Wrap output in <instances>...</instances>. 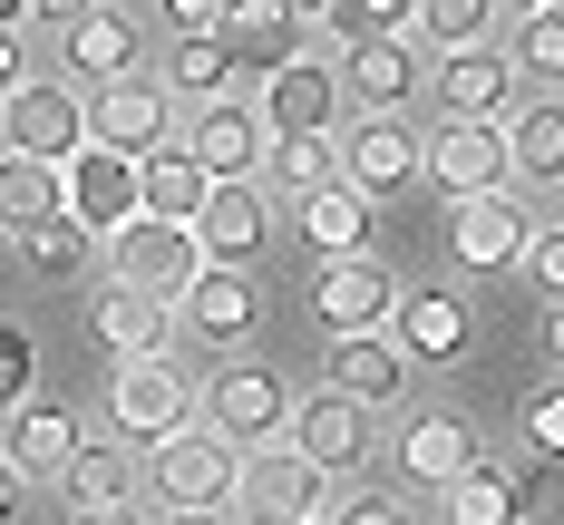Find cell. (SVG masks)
I'll use <instances>...</instances> for the list:
<instances>
[{
  "instance_id": "6da1fadb",
  "label": "cell",
  "mask_w": 564,
  "mask_h": 525,
  "mask_svg": "<svg viewBox=\"0 0 564 525\" xmlns=\"http://www.w3.org/2000/svg\"><path fill=\"white\" fill-rule=\"evenodd\" d=\"M243 467H253V458L195 418L185 438H166V448L147 458V486L166 496V516H225L234 496H243Z\"/></svg>"
},
{
  "instance_id": "7a4b0ae2",
  "label": "cell",
  "mask_w": 564,
  "mask_h": 525,
  "mask_svg": "<svg viewBox=\"0 0 564 525\" xmlns=\"http://www.w3.org/2000/svg\"><path fill=\"white\" fill-rule=\"evenodd\" d=\"M292 408H302V400L282 390L263 360H225V370L205 380V428H215V438H234L243 458H263V448H282V438H292Z\"/></svg>"
},
{
  "instance_id": "3957f363",
  "label": "cell",
  "mask_w": 564,
  "mask_h": 525,
  "mask_svg": "<svg viewBox=\"0 0 564 525\" xmlns=\"http://www.w3.org/2000/svg\"><path fill=\"white\" fill-rule=\"evenodd\" d=\"M108 418L127 448H166V438H185L195 428V380L175 370V360H127V370H108Z\"/></svg>"
},
{
  "instance_id": "277c9868",
  "label": "cell",
  "mask_w": 564,
  "mask_h": 525,
  "mask_svg": "<svg viewBox=\"0 0 564 525\" xmlns=\"http://www.w3.org/2000/svg\"><path fill=\"white\" fill-rule=\"evenodd\" d=\"M399 302H409V292H399L390 263H370V253L312 273V321H322V341H380L399 321Z\"/></svg>"
},
{
  "instance_id": "5b68a950",
  "label": "cell",
  "mask_w": 564,
  "mask_h": 525,
  "mask_svg": "<svg viewBox=\"0 0 564 525\" xmlns=\"http://www.w3.org/2000/svg\"><path fill=\"white\" fill-rule=\"evenodd\" d=\"M0 146L10 156H40V166H78L88 156V98L68 78H30L10 108H0Z\"/></svg>"
},
{
  "instance_id": "8992f818",
  "label": "cell",
  "mask_w": 564,
  "mask_h": 525,
  "mask_svg": "<svg viewBox=\"0 0 564 525\" xmlns=\"http://www.w3.org/2000/svg\"><path fill=\"white\" fill-rule=\"evenodd\" d=\"M175 136H185V108L166 98V78H127L108 98H88V146H108V156H166Z\"/></svg>"
},
{
  "instance_id": "52a82bcc",
  "label": "cell",
  "mask_w": 564,
  "mask_h": 525,
  "mask_svg": "<svg viewBox=\"0 0 564 525\" xmlns=\"http://www.w3.org/2000/svg\"><path fill=\"white\" fill-rule=\"evenodd\" d=\"M234 506H243L253 525H312V516H332L340 496H332V477L282 438V448H263V458L243 467V496H234Z\"/></svg>"
},
{
  "instance_id": "ba28073f",
  "label": "cell",
  "mask_w": 564,
  "mask_h": 525,
  "mask_svg": "<svg viewBox=\"0 0 564 525\" xmlns=\"http://www.w3.org/2000/svg\"><path fill=\"white\" fill-rule=\"evenodd\" d=\"M88 341L108 350V370H127V360H166V350L185 341V311H175V302H156V292L108 283L98 302H88Z\"/></svg>"
},
{
  "instance_id": "9c48e42d",
  "label": "cell",
  "mask_w": 564,
  "mask_h": 525,
  "mask_svg": "<svg viewBox=\"0 0 564 525\" xmlns=\"http://www.w3.org/2000/svg\"><path fill=\"white\" fill-rule=\"evenodd\" d=\"M340 175L380 205V195H399V185L429 175V136H419L409 117H350V127H340Z\"/></svg>"
},
{
  "instance_id": "30bf717a",
  "label": "cell",
  "mask_w": 564,
  "mask_h": 525,
  "mask_svg": "<svg viewBox=\"0 0 564 525\" xmlns=\"http://www.w3.org/2000/svg\"><path fill=\"white\" fill-rule=\"evenodd\" d=\"M68 225H88L98 243H117L127 225H147V166H137V156H108V146H88V156L68 166Z\"/></svg>"
},
{
  "instance_id": "8fae6325",
  "label": "cell",
  "mask_w": 564,
  "mask_h": 525,
  "mask_svg": "<svg viewBox=\"0 0 564 525\" xmlns=\"http://www.w3.org/2000/svg\"><path fill=\"white\" fill-rule=\"evenodd\" d=\"M175 146L215 175V185H253V175L273 166V127H263V108H234V98L225 108H195Z\"/></svg>"
},
{
  "instance_id": "7c38bea8",
  "label": "cell",
  "mask_w": 564,
  "mask_h": 525,
  "mask_svg": "<svg viewBox=\"0 0 564 525\" xmlns=\"http://www.w3.org/2000/svg\"><path fill=\"white\" fill-rule=\"evenodd\" d=\"M108 263H117V283H127V292L185 302V292H195V273H205V243H195L185 225H156V215H147V225H127V233L108 243Z\"/></svg>"
},
{
  "instance_id": "4fadbf2b",
  "label": "cell",
  "mask_w": 564,
  "mask_h": 525,
  "mask_svg": "<svg viewBox=\"0 0 564 525\" xmlns=\"http://www.w3.org/2000/svg\"><path fill=\"white\" fill-rule=\"evenodd\" d=\"M58 78L78 88V98H108V88H127L137 78V20L127 10H88V20H68L58 30Z\"/></svg>"
},
{
  "instance_id": "5bb4252c",
  "label": "cell",
  "mask_w": 564,
  "mask_h": 525,
  "mask_svg": "<svg viewBox=\"0 0 564 525\" xmlns=\"http://www.w3.org/2000/svg\"><path fill=\"white\" fill-rule=\"evenodd\" d=\"M507 127H467V117H438L429 127V185H448L457 205L477 195H507Z\"/></svg>"
},
{
  "instance_id": "9a60e30c",
  "label": "cell",
  "mask_w": 564,
  "mask_h": 525,
  "mask_svg": "<svg viewBox=\"0 0 564 525\" xmlns=\"http://www.w3.org/2000/svg\"><path fill=\"white\" fill-rule=\"evenodd\" d=\"M448 243H457V263H467V273H525L535 215L516 205V185H507V195H477V205H457V215H448Z\"/></svg>"
},
{
  "instance_id": "2e32d148",
  "label": "cell",
  "mask_w": 564,
  "mask_h": 525,
  "mask_svg": "<svg viewBox=\"0 0 564 525\" xmlns=\"http://www.w3.org/2000/svg\"><path fill=\"white\" fill-rule=\"evenodd\" d=\"M340 58H292V68H273V88H263V127H273V146L282 136H340L332 117H340Z\"/></svg>"
},
{
  "instance_id": "e0dca14e",
  "label": "cell",
  "mask_w": 564,
  "mask_h": 525,
  "mask_svg": "<svg viewBox=\"0 0 564 525\" xmlns=\"http://www.w3.org/2000/svg\"><path fill=\"white\" fill-rule=\"evenodd\" d=\"M78 448H88V428H78L58 400H30L20 418H0V458H10V477H20V486H30V477H40V486H58V477L78 467Z\"/></svg>"
},
{
  "instance_id": "ac0fdd59",
  "label": "cell",
  "mask_w": 564,
  "mask_h": 525,
  "mask_svg": "<svg viewBox=\"0 0 564 525\" xmlns=\"http://www.w3.org/2000/svg\"><path fill=\"white\" fill-rule=\"evenodd\" d=\"M175 311H185V341H205V350L253 341V321H263V302H253V273H234V263H205V273H195V292H185Z\"/></svg>"
},
{
  "instance_id": "d6986e66",
  "label": "cell",
  "mask_w": 564,
  "mask_h": 525,
  "mask_svg": "<svg viewBox=\"0 0 564 525\" xmlns=\"http://www.w3.org/2000/svg\"><path fill=\"white\" fill-rule=\"evenodd\" d=\"M340 88L360 98V117H409V98H419V40H350L340 50Z\"/></svg>"
},
{
  "instance_id": "ffe728a7",
  "label": "cell",
  "mask_w": 564,
  "mask_h": 525,
  "mask_svg": "<svg viewBox=\"0 0 564 525\" xmlns=\"http://www.w3.org/2000/svg\"><path fill=\"white\" fill-rule=\"evenodd\" d=\"M448 117H467V127H507V98H516V58L507 50H457L438 58V88H429Z\"/></svg>"
},
{
  "instance_id": "44dd1931",
  "label": "cell",
  "mask_w": 564,
  "mask_h": 525,
  "mask_svg": "<svg viewBox=\"0 0 564 525\" xmlns=\"http://www.w3.org/2000/svg\"><path fill=\"white\" fill-rule=\"evenodd\" d=\"M322 390L350 408H390L399 390H409V350L380 331V341H332L322 350Z\"/></svg>"
},
{
  "instance_id": "7402d4cb",
  "label": "cell",
  "mask_w": 564,
  "mask_h": 525,
  "mask_svg": "<svg viewBox=\"0 0 564 525\" xmlns=\"http://www.w3.org/2000/svg\"><path fill=\"white\" fill-rule=\"evenodd\" d=\"M292 448L322 467V477H360V458H370V408H350V400H302L292 408Z\"/></svg>"
},
{
  "instance_id": "603a6c76",
  "label": "cell",
  "mask_w": 564,
  "mask_h": 525,
  "mask_svg": "<svg viewBox=\"0 0 564 525\" xmlns=\"http://www.w3.org/2000/svg\"><path fill=\"white\" fill-rule=\"evenodd\" d=\"M263 233H273V205H263V185H215L205 195V215H195V243H205V263H253L263 253Z\"/></svg>"
},
{
  "instance_id": "cb8c5ba5",
  "label": "cell",
  "mask_w": 564,
  "mask_h": 525,
  "mask_svg": "<svg viewBox=\"0 0 564 525\" xmlns=\"http://www.w3.org/2000/svg\"><path fill=\"white\" fill-rule=\"evenodd\" d=\"M467 467H477V438H467V418L429 408V418H409V428H399V477H409V486H438V496H448Z\"/></svg>"
},
{
  "instance_id": "d4e9b609",
  "label": "cell",
  "mask_w": 564,
  "mask_h": 525,
  "mask_svg": "<svg viewBox=\"0 0 564 525\" xmlns=\"http://www.w3.org/2000/svg\"><path fill=\"white\" fill-rule=\"evenodd\" d=\"M292 40H302V20L282 10V0H234L225 10V50L243 78H273V68H292Z\"/></svg>"
},
{
  "instance_id": "484cf974",
  "label": "cell",
  "mask_w": 564,
  "mask_h": 525,
  "mask_svg": "<svg viewBox=\"0 0 564 525\" xmlns=\"http://www.w3.org/2000/svg\"><path fill=\"white\" fill-rule=\"evenodd\" d=\"M58 215H68V166H40V156L0 146V233H40Z\"/></svg>"
},
{
  "instance_id": "4316f807",
  "label": "cell",
  "mask_w": 564,
  "mask_h": 525,
  "mask_svg": "<svg viewBox=\"0 0 564 525\" xmlns=\"http://www.w3.org/2000/svg\"><path fill=\"white\" fill-rule=\"evenodd\" d=\"M292 225H302L312 253L350 263V253H370V195H360V185H322V195H302V205H292Z\"/></svg>"
},
{
  "instance_id": "83f0119b",
  "label": "cell",
  "mask_w": 564,
  "mask_h": 525,
  "mask_svg": "<svg viewBox=\"0 0 564 525\" xmlns=\"http://www.w3.org/2000/svg\"><path fill=\"white\" fill-rule=\"evenodd\" d=\"M467 331H477V321H467V302H457V292H409V302H399V321H390V341L409 350V360H457Z\"/></svg>"
},
{
  "instance_id": "f1b7e54d",
  "label": "cell",
  "mask_w": 564,
  "mask_h": 525,
  "mask_svg": "<svg viewBox=\"0 0 564 525\" xmlns=\"http://www.w3.org/2000/svg\"><path fill=\"white\" fill-rule=\"evenodd\" d=\"M166 98H175L185 117H195V108H225V98H234V50H225V30L175 40V50H166Z\"/></svg>"
},
{
  "instance_id": "f546056e",
  "label": "cell",
  "mask_w": 564,
  "mask_h": 525,
  "mask_svg": "<svg viewBox=\"0 0 564 525\" xmlns=\"http://www.w3.org/2000/svg\"><path fill=\"white\" fill-rule=\"evenodd\" d=\"M58 496L78 506V516H117L127 496H137V467H127V438H88L78 467L58 477Z\"/></svg>"
},
{
  "instance_id": "4dcf8cb0",
  "label": "cell",
  "mask_w": 564,
  "mask_h": 525,
  "mask_svg": "<svg viewBox=\"0 0 564 525\" xmlns=\"http://www.w3.org/2000/svg\"><path fill=\"white\" fill-rule=\"evenodd\" d=\"M507 166H516V185H564V108L555 98L507 117Z\"/></svg>"
},
{
  "instance_id": "1f68e13d",
  "label": "cell",
  "mask_w": 564,
  "mask_h": 525,
  "mask_svg": "<svg viewBox=\"0 0 564 525\" xmlns=\"http://www.w3.org/2000/svg\"><path fill=\"white\" fill-rule=\"evenodd\" d=\"M205 195H215V175L195 166L185 146H166V156H147V215H156V225H185V233H195V215H205Z\"/></svg>"
},
{
  "instance_id": "d6a6232c",
  "label": "cell",
  "mask_w": 564,
  "mask_h": 525,
  "mask_svg": "<svg viewBox=\"0 0 564 525\" xmlns=\"http://www.w3.org/2000/svg\"><path fill=\"white\" fill-rule=\"evenodd\" d=\"M448 525H525V486H516L507 467L477 458V467L448 486Z\"/></svg>"
},
{
  "instance_id": "836d02e7",
  "label": "cell",
  "mask_w": 564,
  "mask_h": 525,
  "mask_svg": "<svg viewBox=\"0 0 564 525\" xmlns=\"http://www.w3.org/2000/svg\"><path fill=\"white\" fill-rule=\"evenodd\" d=\"M273 185L302 205V195H322V185H350L340 175V136H282L273 146Z\"/></svg>"
},
{
  "instance_id": "e575fe53",
  "label": "cell",
  "mask_w": 564,
  "mask_h": 525,
  "mask_svg": "<svg viewBox=\"0 0 564 525\" xmlns=\"http://www.w3.org/2000/svg\"><path fill=\"white\" fill-rule=\"evenodd\" d=\"M20 253H30V273H40V283H78V273H88V253H98V233L58 215V225L20 233Z\"/></svg>"
},
{
  "instance_id": "d590c367",
  "label": "cell",
  "mask_w": 564,
  "mask_h": 525,
  "mask_svg": "<svg viewBox=\"0 0 564 525\" xmlns=\"http://www.w3.org/2000/svg\"><path fill=\"white\" fill-rule=\"evenodd\" d=\"M419 10H429V0H340L332 30H340V50H350V40H419Z\"/></svg>"
},
{
  "instance_id": "8d00e7d4",
  "label": "cell",
  "mask_w": 564,
  "mask_h": 525,
  "mask_svg": "<svg viewBox=\"0 0 564 525\" xmlns=\"http://www.w3.org/2000/svg\"><path fill=\"white\" fill-rule=\"evenodd\" d=\"M497 10H507V0H429V10H419V30H429V40L457 58V50H487Z\"/></svg>"
},
{
  "instance_id": "74e56055",
  "label": "cell",
  "mask_w": 564,
  "mask_h": 525,
  "mask_svg": "<svg viewBox=\"0 0 564 525\" xmlns=\"http://www.w3.org/2000/svg\"><path fill=\"white\" fill-rule=\"evenodd\" d=\"M516 78H545L555 88L564 78V10H535V20H516Z\"/></svg>"
},
{
  "instance_id": "f35d334b",
  "label": "cell",
  "mask_w": 564,
  "mask_h": 525,
  "mask_svg": "<svg viewBox=\"0 0 564 525\" xmlns=\"http://www.w3.org/2000/svg\"><path fill=\"white\" fill-rule=\"evenodd\" d=\"M30 400H40V390H30V331L0 321V418H20Z\"/></svg>"
},
{
  "instance_id": "ab89813d",
  "label": "cell",
  "mask_w": 564,
  "mask_h": 525,
  "mask_svg": "<svg viewBox=\"0 0 564 525\" xmlns=\"http://www.w3.org/2000/svg\"><path fill=\"white\" fill-rule=\"evenodd\" d=\"M525 283L545 292V302H564V225H535V243H525Z\"/></svg>"
},
{
  "instance_id": "60d3db41",
  "label": "cell",
  "mask_w": 564,
  "mask_h": 525,
  "mask_svg": "<svg viewBox=\"0 0 564 525\" xmlns=\"http://www.w3.org/2000/svg\"><path fill=\"white\" fill-rule=\"evenodd\" d=\"M525 438H535V458L564 467V390H535V408H525Z\"/></svg>"
},
{
  "instance_id": "b9f144b4",
  "label": "cell",
  "mask_w": 564,
  "mask_h": 525,
  "mask_svg": "<svg viewBox=\"0 0 564 525\" xmlns=\"http://www.w3.org/2000/svg\"><path fill=\"white\" fill-rule=\"evenodd\" d=\"M332 525H409V506H399V496H370V486H350V496L332 506Z\"/></svg>"
},
{
  "instance_id": "7bdbcfd3",
  "label": "cell",
  "mask_w": 564,
  "mask_h": 525,
  "mask_svg": "<svg viewBox=\"0 0 564 525\" xmlns=\"http://www.w3.org/2000/svg\"><path fill=\"white\" fill-rule=\"evenodd\" d=\"M225 10H234V0H166L175 40H205V30H225Z\"/></svg>"
},
{
  "instance_id": "ee69618b",
  "label": "cell",
  "mask_w": 564,
  "mask_h": 525,
  "mask_svg": "<svg viewBox=\"0 0 564 525\" xmlns=\"http://www.w3.org/2000/svg\"><path fill=\"white\" fill-rule=\"evenodd\" d=\"M20 88H30V50H20V40H10V30H0V108H10V98H20Z\"/></svg>"
},
{
  "instance_id": "f6af8a7d",
  "label": "cell",
  "mask_w": 564,
  "mask_h": 525,
  "mask_svg": "<svg viewBox=\"0 0 564 525\" xmlns=\"http://www.w3.org/2000/svg\"><path fill=\"white\" fill-rule=\"evenodd\" d=\"M30 10H40L50 30H68V20H88V10H108V0H30Z\"/></svg>"
},
{
  "instance_id": "bcb514c9",
  "label": "cell",
  "mask_w": 564,
  "mask_h": 525,
  "mask_svg": "<svg viewBox=\"0 0 564 525\" xmlns=\"http://www.w3.org/2000/svg\"><path fill=\"white\" fill-rule=\"evenodd\" d=\"M30 20H40V10H30V0H0V30H10V40H20V30H30Z\"/></svg>"
},
{
  "instance_id": "7dc6e473",
  "label": "cell",
  "mask_w": 564,
  "mask_h": 525,
  "mask_svg": "<svg viewBox=\"0 0 564 525\" xmlns=\"http://www.w3.org/2000/svg\"><path fill=\"white\" fill-rule=\"evenodd\" d=\"M282 10H292V20H332L340 0H282Z\"/></svg>"
},
{
  "instance_id": "c3c4849f",
  "label": "cell",
  "mask_w": 564,
  "mask_h": 525,
  "mask_svg": "<svg viewBox=\"0 0 564 525\" xmlns=\"http://www.w3.org/2000/svg\"><path fill=\"white\" fill-rule=\"evenodd\" d=\"M10 506H20V477H10V458H0V525H10Z\"/></svg>"
},
{
  "instance_id": "681fc988",
  "label": "cell",
  "mask_w": 564,
  "mask_h": 525,
  "mask_svg": "<svg viewBox=\"0 0 564 525\" xmlns=\"http://www.w3.org/2000/svg\"><path fill=\"white\" fill-rule=\"evenodd\" d=\"M545 350H555V360H564V302H555V311H545Z\"/></svg>"
},
{
  "instance_id": "f907efd6",
  "label": "cell",
  "mask_w": 564,
  "mask_h": 525,
  "mask_svg": "<svg viewBox=\"0 0 564 525\" xmlns=\"http://www.w3.org/2000/svg\"><path fill=\"white\" fill-rule=\"evenodd\" d=\"M78 525H156V516H137V506H117V516H78Z\"/></svg>"
},
{
  "instance_id": "816d5d0a",
  "label": "cell",
  "mask_w": 564,
  "mask_h": 525,
  "mask_svg": "<svg viewBox=\"0 0 564 525\" xmlns=\"http://www.w3.org/2000/svg\"><path fill=\"white\" fill-rule=\"evenodd\" d=\"M507 10H516V20H535V10H564V0H507Z\"/></svg>"
},
{
  "instance_id": "f5cc1de1",
  "label": "cell",
  "mask_w": 564,
  "mask_h": 525,
  "mask_svg": "<svg viewBox=\"0 0 564 525\" xmlns=\"http://www.w3.org/2000/svg\"><path fill=\"white\" fill-rule=\"evenodd\" d=\"M156 525H234V516H156Z\"/></svg>"
},
{
  "instance_id": "db71d44e",
  "label": "cell",
  "mask_w": 564,
  "mask_h": 525,
  "mask_svg": "<svg viewBox=\"0 0 564 525\" xmlns=\"http://www.w3.org/2000/svg\"><path fill=\"white\" fill-rule=\"evenodd\" d=\"M312 525H332V516H312Z\"/></svg>"
}]
</instances>
